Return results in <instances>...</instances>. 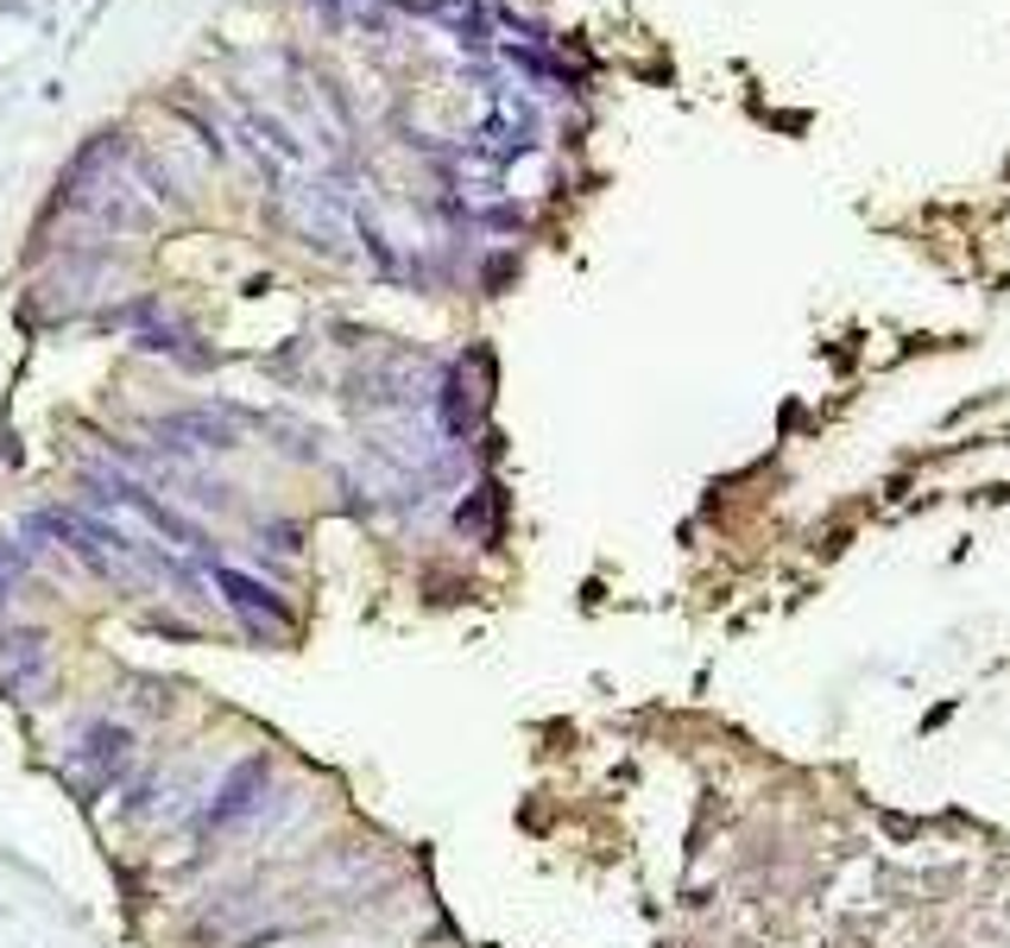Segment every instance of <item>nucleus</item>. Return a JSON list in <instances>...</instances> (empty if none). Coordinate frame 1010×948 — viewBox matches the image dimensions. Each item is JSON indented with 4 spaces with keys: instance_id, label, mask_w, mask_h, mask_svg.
Wrapping results in <instances>:
<instances>
[{
    "instance_id": "obj_1",
    "label": "nucleus",
    "mask_w": 1010,
    "mask_h": 948,
    "mask_svg": "<svg viewBox=\"0 0 1010 948\" xmlns=\"http://www.w3.org/2000/svg\"><path fill=\"white\" fill-rule=\"evenodd\" d=\"M221 589H228V601H234V608H247L253 620H259V613H266V620H285V608H278L273 594L253 589V582H240V575H221Z\"/></svg>"
}]
</instances>
